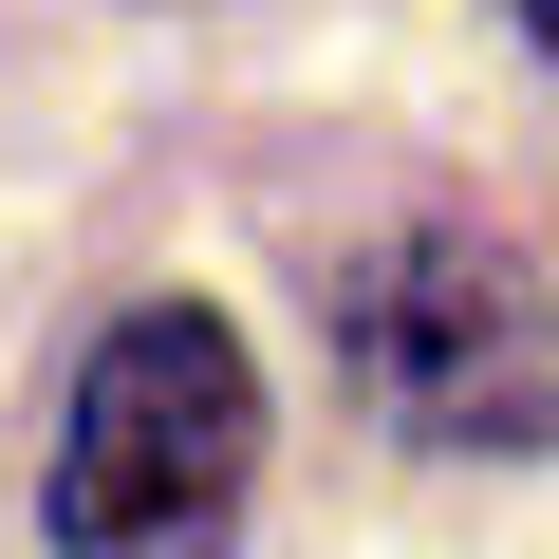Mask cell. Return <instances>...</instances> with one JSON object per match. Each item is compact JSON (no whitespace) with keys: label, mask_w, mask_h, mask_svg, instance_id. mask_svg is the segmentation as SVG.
I'll return each mask as SVG.
<instances>
[{"label":"cell","mask_w":559,"mask_h":559,"mask_svg":"<svg viewBox=\"0 0 559 559\" xmlns=\"http://www.w3.org/2000/svg\"><path fill=\"white\" fill-rule=\"evenodd\" d=\"M261 485V373L205 299H150L94 336L57 429V559H224Z\"/></svg>","instance_id":"cell-1"},{"label":"cell","mask_w":559,"mask_h":559,"mask_svg":"<svg viewBox=\"0 0 559 559\" xmlns=\"http://www.w3.org/2000/svg\"><path fill=\"white\" fill-rule=\"evenodd\" d=\"M336 336L411 448H559V299L485 224H392L336 280Z\"/></svg>","instance_id":"cell-2"},{"label":"cell","mask_w":559,"mask_h":559,"mask_svg":"<svg viewBox=\"0 0 559 559\" xmlns=\"http://www.w3.org/2000/svg\"><path fill=\"white\" fill-rule=\"evenodd\" d=\"M522 38H540V57H559V0H522Z\"/></svg>","instance_id":"cell-3"}]
</instances>
